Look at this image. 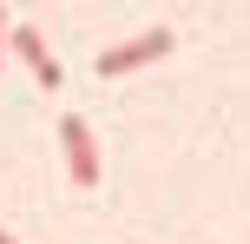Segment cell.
Wrapping results in <instances>:
<instances>
[{"mask_svg": "<svg viewBox=\"0 0 250 244\" xmlns=\"http://www.w3.org/2000/svg\"><path fill=\"white\" fill-rule=\"evenodd\" d=\"M0 244H13V238H7V231H0Z\"/></svg>", "mask_w": 250, "mask_h": 244, "instance_id": "5b68a950", "label": "cell"}, {"mask_svg": "<svg viewBox=\"0 0 250 244\" xmlns=\"http://www.w3.org/2000/svg\"><path fill=\"white\" fill-rule=\"evenodd\" d=\"M13 53L26 60V73L40 79L46 92H60V60L46 53V40H40V26H13Z\"/></svg>", "mask_w": 250, "mask_h": 244, "instance_id": "3957f363", "label": "cell"}, {"mask_svg": "<svg viewBox=\"0 0 250 244\" xmlns=\"http://www.w3.org/2000/svg\"><path fill=\"white\" fill-rule=\"evenodd\" d=\"M0 66H7V13H0Z\"/></svg>", "mask_w": 250, "mask_h": 244, "instance_id": "277c9868", "label": "cell"}, {"mask_svg": "<svg viewBox=\"0 0 250 244\" xmlns=\"http://www.w3.org/2000/svg\"><path fill=\"white\" fill-rule=\"evenodd\" d=\"M165 53H171V26H151V33H138V40H119V46H105V53H99V79L138 73V66L165 60Z\"/></svg>", "mask_w": 250, "mask_h": 244, "instance_id": "6da1fadb", "label": "cell"}, {"mask_svg": "<svg viewBox=\"0 0 250 244\" xmlns=\"http://www.w3.org/2000/svg\"><path fill=\"white\" fill-rule=\"evenodd\" d=\"M60 139H66V172H73V185H99V145H92V132H86V119L79 112H66L60 119Z\"/></svg>", "mask_w": 250, "mask_h": 244, "instance_id": "7a4b0ae2", "label": "cell"}]
</instances>
